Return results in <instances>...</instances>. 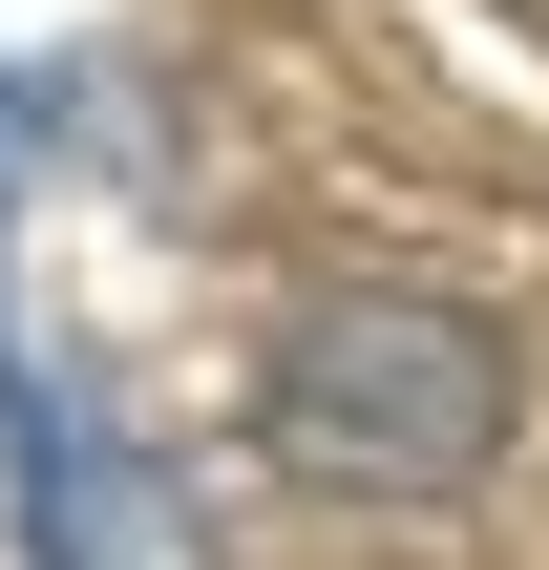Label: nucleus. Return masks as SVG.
<instances>
[{
	"mask_svg": "<svg viewBox=\"0 0 549 570\" xmlns=\"http://www.w3.org/2000/svg\"><path fill=\"white\" fill-rule=\"evenodd\" d=\"M508 423H529V360L444 275H317L254 360V444L317 508H465L508 465Z\"/></svg>",
	"mask_w": 549,
	"mask_h": 570,
	"instance_id": "obj_1",
	"label": "nucleus"
}]
</instances>
